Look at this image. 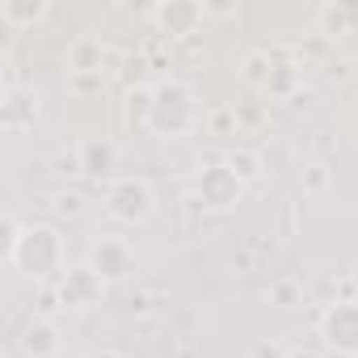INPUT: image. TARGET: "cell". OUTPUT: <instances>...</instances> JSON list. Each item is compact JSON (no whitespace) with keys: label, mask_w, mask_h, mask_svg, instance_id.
I'll return each mask as SVG.
<instances>
[{"label":"cell","mask_w":358,"mask_h":358,"mask_svg":"<svg viewBox=\"0 0 358 358\" xmlns=\"http://www.w3.org/2000/svg\"><path fill=\"white\" fill-rule=\"evenodd\" d=\"M9 262L34 278V282H47L64 270V236L51 228V224H30V228H17L9 220Z\"/></svg>","instance_id":"1"},{"label":"cell","mask_w":358,"mask_h":358,"mask_svg":"<svg viewBox=\"0 0 358 358\" xmlns=\"http://www.w3.org/2000/svg\"><path fill=\"white\" fill-rule=\"evenodd\" d=\"M190 127H194V89L182 85V80H164L156 89L148 131H156L160 139H182Z\"/></svg>","instance_id":"2"},{"label":"cell","mask_w":358,"mask_h":358,"mask_svg":"<svg viewBox=\"0 0 358 358\" xmlns=\"http://www.w3.org/2000/svg\"><path fill=\"white\" fill-rule=\"evenodd\" d=\"M241 194H245V182H241V177L224 160L203 164L199 177H194V203L203 211H232L241 203Z\"/></svg>","instance_id":"3"},{"label":"cell","mask_w":358,"mask_h":358,"mask_svg":"<svg viewBox=\"0 0 358 358\" xmlns=\"http://www.w3.org/2000/svg\"><path fill=\"white\" fill-rule=\"evenodd\" d=\"M101 282H122L131 270H135V249L122 241V236H114V232H101V236H93V245H89V262H85Z\"/></svg>","instance_id":"4"},{"label":"cell","mask_w":358,"mask_h":358,"mask_svg":"<svg viewBox=\"0 0 358 358\" xmlns=\"http://www.w3.org/2000/svg\"><path fill=\"white\" fill-rule=\"evenodd\" d=\"M106 215L118 224H143L152 215V190L139 177H118L106 190Z\"/></svg>","instance_id":"5"},{"label":"cell","mask_w":358,"mask_h":358,"mask_svg":"<svg viewBox=\"0 0 358 358\" xmlns=\"http://www.w3.org/2000/svg\"><path fill=\"white\" fill-rule=\"evenodd\" d=\"M320 337L329 350L358 358V299H337L320 316Z\"/></svg>","instance_id":"6"},{"label":"cell","mask_w":358,"mask_h":358,"mask_svg":"<svg viewBox=\"0 0 358 358\" xmlns=\"http://www.w3.org/2000/svg\"><path fill=\"white\" fill-rule=\"evenodd\" d=\"M101 291H106V282L89 270V266H72V270H64V278H59V303L64 308H93L97 299H101Z\"/></svg>","instance_id":"7"},{"label":"cell","mask_w":358,"mask_h":358,"mask_svg":"<svg viewBox=\"0 0 358 358\" xmlns=\"http://www.w3.org/2000/svg\"><path fill=\"white\" fill-rule=\"evenodd\" d=\"M76 156H80V173L93 177V182H106V177H114V169H118V148L106 135H85Z\"/></svg>","instance_id":"8"},{"label":"cell","mask_w":358,"mask_h":358,"mask_svg":"<svg viewBox=\"0 0 358 358\" xmlns=\"http://www.w3.org/2000/svg\"><path fill=\"white\" fill-rule=\"evenodd\" d=\"M152 17L169 38H186L203 26V5H194V0H164V5H156Z\"/></svg>","instance_id":"9"},{"label":"cell","mask_w":358,"mask_h":358,"mask_svg":"<svg viewBox=\"0 0 358 358\" xmlns=\"http://www.w3.org/2000/svg\"><path fill=\"white\" fill-rule=\"evenodd\" d=\"M22 354L26 358H55L59 354V329L43 316H34L26 329H22Z\"/></svg>","instance_id":"10"},{"label":"cell","mask_w":358,"mask_h":358,"mask_svg":"<svg viewBox=\"0 0 358 358\" xmlns=\"http://www.w3.org/2000/svg\"><path fill=\"white\" fill-rule=\"evenodd\" d=\"M47 13H51L47 0H5V5H0V17L9 26H38Z\"/></svg>","instance_id":"11"},{"label":"cell","mask_w":358,"mask_h":358,"mask_svg":"<svg viewBox=\"0 0 358 358\" xmlns=\"http://www.w3.org/2000/svg\"><path fill=\"white\" fill-rule=\"evenodd\" d=\"M68 72H76V76L101 72V43H93V38L72 43V51H68Z\"/></svg>","instance_id":"12"},{"label":"cell","mask_w":358,"mask_h":358,"mask_svg":"<svg viewBox=\"0 0 358 358\" xmlns=\"http://www.w3.org/2000/svg\"><path fill=\"white\" fill-rule=\"evenodd\" d=\"M152 106H156V89H131V93L122 97V114H127L131 127H148Z\"/></svg>","instance_id":"13"},{"label":"cell","mask_w":358,"mask_h":358,"mask_svg":"<svg viewBox=\"0 0 358 358\" xmlns=\"http://www.w3.org/2000/svg\"><path fill=\"white\" fill-rule=\"evenodd\" d=\"M224 164L241 177V182L249 186V182H257V177H262V156L253 152V148H232L228 156H224Z\"/></svg>","instance_id":"14"},{"label":"cell","mask_w":358,"mask_h":358,"mask_svg":"<svg viewBox=\"0 0 358 358\" xmlns=\"http://www.w3.org/2000/svg\"><path fill=\"white\" fill-rule=\"evenodd\" d=\"M34 114H38V97H17V93H9V101H5V127L9 131H22L26 122H34Z\"/></svg>","instance_id":"15"},{"label":"cell","mask_w":358,"mask_h":358,"mask_svg":"<svg viewBox=\"0 0 358 358\" xmlns=\"http://www.w3.org/2000/svg\"><path fill=\"white\" fill-rule=\"evenodd\" d=\"M270 72H274V59H270L266 51H249L245 64H241V76H245L249 85H257V89L270 85Z\"/></svg>","instance_id":"16"},{"label":"cell","mask_w":358,"mask_h":358,"mask_svg":"<svg viewBox=\"0 0 358 358\" xmlns=\"http://www.w3.org/2000/svg\"><path fill=\"white\" fill-rule=\"evenodd\" d=\"M358 17V9H345V5H324L320 9V34H329V38H337V34H345L350 30V22Z\"/></svg>","instance_id":"17"},{"label":"cell","mask_w":358,"mask_h":358,"mask_svg":"<svg viewBox=\"0 0 358 358\" xmlns=\"http://www.w3.org/2000/svg\"><path fill=\"white\" fill-rule=\"evenodd\" d=\"M274 97H291L295 89H299V68L295 64H274V72H270V85H266Z\"/></svg>","instance_id":"18"},{"label":"cell","mask_w":358,"mask_h":358,"mask_svg":"<svg viewBox=\"0 0 358 358\" xmlns=\"http://www.w3.org/2000/svg\"><path fill=\"white\" fill-rule=\"evenodd\" d=\"M299 186H303V194H320V190H329V164H320V160L303 164Z\"/></svg>","instance_id":"19"},{"label":"cell","mask_w":358,"mask_h":358,"mask_svg":"<svg viewBox=\"0 0 358 358\" xmlns=\"http://www.w3.org/2000/svg\"><path fill=\"white\" fill-rule=\"evenodd\" d=\"M299 299H303V291H299L295 278H278V282H270V303H274V308H295Z\"/></svg>","instance_id":"20"},{"label":"cell","mask_w":358,"mask_h":358,"mask_svg":"<svg viewBox=\"0 0 358 358\" xmlns=\"http://www.w3.org/2000/svg\"><path fill=\"white\" fill-rule=\"evenodd\" d=\"M143 76H148V59H143V55H127V59H122V89H127V93H131V89H148Z\"/></svg>","instance_id":"21"},{"label":"cell","mask_w":358,"mask_h":358,"mask_svg":"<svg viewBox=\"0 0 358 358\" xmlns=\"http://www.w3.org/2000/svg\"><path fill=\"white\" fill-rule=\"evenodd\" d=\"M249 358H291V350L282 341H274V337H262V341L249 345Z\"/></svg>","instance_id":"22"},{"label":"cell","mask_w":358,"mask_h":358,"mask_svg":"<svg viewBox=\"0 0 358 358\" xmlns=\"http://www.w3.org/2000/svg\"><path fill=\"white\" fill-rule=\"evenodd\" d=\"M55 211H59V215H80V211H85V199L72 194V190H64V194L55 199Z\"/></svg>","instance_id":"23"},{"label":"cell","mask_w":358,"mask_h":358,"mask_svg":"<svg viewBox=\"0 0 358 358\" xmlns=\"http://www.w3.org/2000/svg\"><path fill=\"white\" fill-rule=\"evenodd\" d=\"M232 118H236L241 127H257V122H262V110H257V106H236Z\"/></svg>","instance_id":"24"},{"label":"cell","mask_w":358,"mask_h":358,"mask_svg":"<svg viewBox=\"0 0 358 358\" xmlns=\"http://www.w3.org/2000/svg\"><path fill=\"white\" fill-rule=\"evenodd\" d=\"M203 17H236V5H203Z\"/></svg>","instance_id":"25"},{"label":"cell","mask_w":358,"mask_h":358,"mask_svg":"<svg viewBox=\"0 0 358 358\" xmlns=\"http://www.w3.org/2000/svg\"><path fill=\"white\" fill-rule=\"evenodd\" d=\"M72 85H76V89H93V85H101V76H97V72H89V76H76Z\"/></svg>","instance_id":"26"}]
</instances>
